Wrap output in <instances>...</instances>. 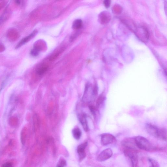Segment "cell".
I'll return each instance as SVG.
<instances>
[{
  "label": "cell",
  "mask_w": 167,
  "mask_h": 167,
  "mask_svg": "<svg viewBox=\"0 0 167 167\" xmlns=\"http://www.w3.org/2000/svg\"><path fill=\"white\" fill-rule=\"evenodd\" d=\"M89 107L92 115L94 116L95 117H96L97 112H98V110H97L98 108H96V107L92 106H90Z\"/></svg>",
  "instance_id": "cell-19"
},
{
  "label": "cell",
  "mask_w": 167,
  "mask_h": 167,
  "mask_svg": "<svg viewBox=\"0 0 167 167\" xmlns=\"http://www.w3.org/2000/svg\"><path fill=\"white\" fill-rule=\"evenodd\" d=\"M98 94V89L96 86L93 87L91 85L87 84L86 86L83 100L85 103H90L93 101Z\"/></svg>",
  "instance_id": "cell-1"
},
{
  "label": "cell",
  "mask_w": 167,
  "mask_h": 167,
  "mask_svg": "<svg viewBox=\"0 0 167 167\" xmlns=\"http://www.w3.org/2000/svg\"><path fill=\"white\" fill-rule=\"evenodd\" d=\"M106 100V97L103 95H100L96 102V108H99L103 105Z\"/></svg>",
  "instance_id": "cell-15"
},
{
  "label": "cell",
  "mask_w": 167,
  "mask_h": 167,
  "mask_svg": "<svg viewBox=\"0 0 167 167\" xmlns=\"http://www.w3.org/2000/svg\"><path fill=\"white\" fill-rule=\"evenodd\" d=\"M73 135L74 138L76 140H79L82 136V132L78 128H75L72 130Z\"/></svg>",
  "instance_id": "cell-12"
},
{
  "label": "cell",
  "mask_w": 167,
  "mask_h": 167,
  "mask_svg": "<svg viewBox=\"0 0 167 167\" xmlns=\"http://www.w3.org/2000/svg\"><path fill=\"white\" fill-rule=\"evenodd\" d=\"M15 3L18 5H19L22 3V0H15Z\"/></svg>",
  "instance_id": "cell-24"
},
{
  "label": "cell",
  "mask_w": 167,
  "mask_h": 167,
  "mask_svg": "<svg viewBox=\"0 0 167 167\" xmlns=\"http://www.w3.org/2000/svg\"><path fill=\"white\" fill-rule=\"evenodd\" d=\"M88 145L87 142H85L82 144L79 145L77 148V152L79 162L82 161L86 156L85 150Z\"/></svg>",
  "instance_id": "cell-8"
},
{
  "label": "cell",
  "mask_w": 167,
  "mask_h": 167,
  "mask_svg": "<svg viewBox=\"0 0 167 167\" xmlns=\"http://www.w3.org/2000/svg\"><path fill=\"white\" fill-rule=\"evenodd\" d=\"M148 161L149 162L152 167H159V164L155 160L152 158L148 159Z\"/></svg>",
  "instance_id": "cell-18"
},
{
  "label": "cell",
  "mask_w": 167,
  "mask_h": 167,
  "mask_svg": "<svg viewBox=\"0 0 167 167\" xmlns=\"http://www.w3.org/2000/svg\"><path fill=\"white\" fill-rule=\"evenodd\" d=\"M41 46L36 45L34 46V47L32 49L31 52V54L32 56L36 57L38 56L41 49Z\"/></svg>",
  "instance_id": "cell-13"
},
{
  "label": "cell",
  "mask_w": 167,
  "mask_h": 167,
  "mask_svg": "<svg viewBox=\"0 0 167 167\" xmlns=\"http://www.w3.org/2000/svg\"><path fill=\"white\" fill-rule=\"evenodd\" d=\"M66 162L65 160L63 158H61L59 159L58 162L57 164V167H63L65 166H66Z\"/></svg>",
  "instance_id": "cell-17"
},
{
  "label": "cell",
  "mask_w": 167,
  "mask_h": 167,
  "mask_svg": "<svg viewBox=\"0 0 167 167\" xmlns=\"http://www.w3.org/2000/svg\"><path fill=\"white\" fill-rule=\"evenodd\" d=\"M145 129L146 132L150 135L157 138L159 128L156 125L151 123H147L145 125Z\"/></svg>",
  "instance_id": "cell-7"
},
{
  "label": "cell",
  "mask_w": 167,
  "mask_h": 167,
  "mask_svg": "<svg viewBox=\"0 0 167 167\" xmlns=\"http://www.w3.org/2000/svg\"><path fill=\"white\" fill-rule=\"evenodd\" d=\"M59 53H55V54L54 55H53V56H52L50 58V61H52L53 60H54V59L57 58V57L59 56Z\"/></svg>",
  "instance_id": "cell-21"
},
{
  "label": "cell",
  "mask_w": 167,
  "mask_h": 167,
  "mask_svg": "<svg viewBox=\"0 0 167 167\" xmlns=\"http://www.w3.org/2000/svg\"><path fill=\"white\" fill-rule=\"evenodd\" d=\"M104 3L106 7L108 8L110 6L111 0H104Z\"/></svg>",
  "instance_id": "cell-20"
},
{
  "label": "cell",
  "mask_w": 167,
  "mask_h": 167,
  "mask_svg": "<svg viewBox=\"0 0 167 167\" xmlns=\"http://www.w3.org/2000/svg\"><path fill=\"white\" fill-rule=\"evenodd\" d=\"M125 156L128 158L133 167L137 166L138 163V156L137 150L127 149L124 151Z\"/></svg>",
  "instance_id": "cell-3"
},
{
  "label": "cell",
  "mask_w": 167,
  "mask_h": 167,
  "mask_svg": "<svg viewBox=\"0 0 167 167\" xmlns=\"http://www.w3.org/2000/svg\"><path fill=\"white\" fill-rule=\"evenodd\" d=\"M136 142L138 149L150 151L153 149L152 144L147 138L143 136H138L136 137Z\"/></svg>",
  "instance_id": "cell-2"
},
{
  "label": "cell",
  "mask_w": 167,
  "mask_h": 167,
  "mask_svg": "<svg viewBox=\"0 0 167 167\" xmlns=\"http://www.w3.org/2000/svg\"><path fill=\"white\" fill-rule=\"evenodd\" d=\"M6 4V2L5 1H2L0 3V11H1L2 8L4 7Z\"/></svg>",
  "instance_id": "cell-22"
},
{
  "label": "cell",
  "mask_w": 167,
  "mask_h": 167,
  "mask_svg": "<svg viewBox=\"0 0 167 167\" xmlns=\"http://www.w3.org/2000/svg\"><path fill=\"white\" fill-rule=\"evenodd\" d=\"M37 33V31L35 30V31L32 32L31 34H30L29 35L24 38H23L18 43L17 47H16V48H19L21 47L23 45H25V44L28 42L29 41L31 40L35 36Z\"/></svg>",
  "instance_id": "cell-10"
},
{
  "label": "cell",
  "mask_w": 167,
  "mask_h": 167,
  "mask_svg": "<svg viewBox=\"0 0 167 167\" xmlns=\"http://www.w3.org/2000/svg\"><path fill=\"white\" fill-rule=\"evenodd\" d=\"M157 138L161 139V140L166 141L167 130L165 128H159Z\"/></svg>",
  "instance_id": "cell-11"
},
{
  "label": "cell",
  "mask_w": 167,
  "mask_h": 167,
  "mask_svg": "<svg viewBox=\"0 0 167 167\" xmlns=\"http://www.w3.org/2000/svg\"><path fill=\"white\" fill-rule=\"evenodd\" d=\"M48 68V66L46 65H43L41 66L37 69V73L38 75H41L45 73L47 71Z\"/></svg>",
  "instance_id": "cell-16"
},
{
  "label": "cell",
  "mask_w": 167,
  "mask_h": 167,
  "mask_svg": "<svg viewBox=\"0 0 167 167\" xmlns=\"http://www.w3.org/2000/svg\"><path fill=\"white\" fill-rule=\"evenodd\" d=\"M121 144L127 149L137 150L138 148L136 142L135 138H125L122 141Z\"/></svg>",
  "instance_id": "cell-5"
},
{
  "label": "cell",
  "mask_w": 167,
  "mask_h": 167,
  "mask_svg": "<svg viewBox=\"0 0 167 167\" xmlns=\"http://www.w3.org/2000/svg\"><path fill=\"white\" fill-rule=\"evenodd\" d=\"M101 138V144L103 146L115 143L117 141L115 137L110 134L104 133L102 134Z\"/></svg>",
  "instance_id": "cell-4"
},
{
  "label": "cell",
  "mask_w": 167,
  "mask_h": 167,
  "mask_svg": "<svg viewBox=\"0 0 167 167\" xmlns=\"http://www.w3.org/2000/svg\"><path fill=\"white\" fill-rule=\"evenodd\" d=\"M113 152L110 148L104 150L97 157V160L100 162L105 161L112 156Z\"/></svg>",
  "instance_id": "cell-6"
},
{
  "label": "cell",
  "mask_w": 167,
  "mask_h": 167,
  "mask_svg": "<svg viewBox=\"0 0 167 167\" xmlns=\"http://www.w3.org/2000/svg\"><path fill=\"white\" fill-rule=\"evenodd\" d=\"M79 120L82 125L84 130L88 132L89 130L87 119V116L84 113H81L78 115Z\"/></svg>",
  "instance_id": "cell-9"
},
{
  "label": "cell",
  "mask_w": 167,
  "mask_h": 167,
  "mask_svg": "<svg viewBox=\"0 0 167 167\" xmlns=\"http://www.w3.org/2000/svg\"><path fill=\"white\" fill-rule=\"evenodd\" d=\"M13 165V164L11 163H7L5 164H4L2 165V166L3 167H11Z\"/></svg>",
  "instance_id": "cell-23"
},
{
  "label": "cell",
  "mask_w": 167,
  "mask_h": 167,
  "mask_svg": "<svg viewBox=\"0 0 167 167\" xmlns=\"http://www.w3.org/2000/svg\"><path fill=\"white\" fill-rule=\"evenodd\" d=\"M83 25L82 21L80 19L76 20L74 21L73 25V28L75 30L79 29L82 27Z\"/></svg>",
  "instance_id": "cell-14"
}]
</instances>
